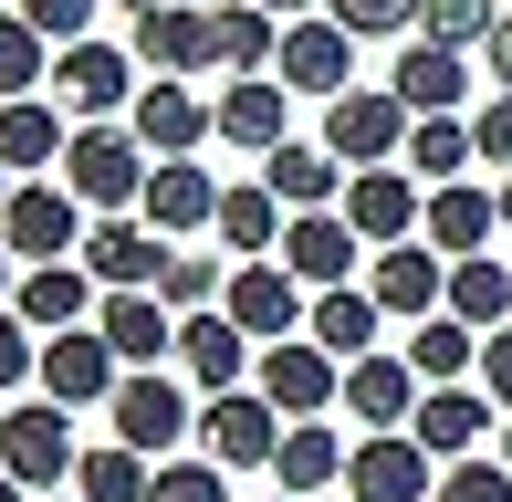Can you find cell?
Here are the masks:
<instances>
[{
	"mask_svg": "<svg viewBox=\"0 0 512 502\" xmlns=\"http://www.w3.org/2000/svg\"><path fill=\"white\" fill-rule=\"evenodd\" d=\"M147 178H157V157H147V136H136V126H74V147H63V189H74L95 220H105V210H136Z\"/></svg>",
	"mask_w": 512,
	"mask_h": 502,
	"instance_id": "6da1fadb",
	"label": "cell"
},
{
	"mask_svg": "<svg viewBox=\"0 0 512 502\" xmlns=\"http://www.w3.org/2000/svg\"><path fill=\"white\" fill-rule=\"evenodd\" d=\"M283 408L262 398V387H220V398H199V461L220 471H272L283 461Z\"/></svg>",
	"mask_w": 512,
	"mask_h": 502,
	"instance_id": "7a4b0ae2",
	"label": "cell"
},
{
	"mask_svg": "<svg viewBox=\"0 0 512 502\" xmlns=\"http://www.w3.org/2000/svg\"><path fill=\"white\" fill-rule=\"evenodd\" d=\"M74 408H53V398H11V419H0V471H11L21 492H63L74 482Z\"/></svg>",
	"mask_w": 512,
	"mask_h": 502,
	"instance_id": "3957f363",
	"label": "cell"
},
{
	"mask_svg": "<svg viewBox=\"0 0 512 502\" xmlns=\"http://www.w3.org/2000/svg\"><path fill=\"white\" fill-rule=\"evenodd\" d=\"M408 105H398V84H345L335 105H324V147L345 157V168H398L408 157Z\"/></svg>",
	"mask_w": 512,
	"mask_h": 502,
	"instance_id": "277c9868",
	"label": "cell"
},
{
	"mask_svg": "<svg viewBox=\"0 0 512 502\" xmlns=\"http://www.w3.org/2000/svg\"><path fill=\"white\" fill-rule=\"evenodd\" d=\"M53 95L74 105V126H115V116H136V53L126 42H63L53 53Z\"/></svg>",
	"mask_w": 512,
	"mask_h": 502,
	"instance_id": "5b68a950",
	"label": "cell"
},
{
	"mask_svg": "<svg viewBox=\"0 0 512 502\" xmlns=\"http://www.w3.org/2000/svg\"><path fill=\"white\" fill-rule=\"evenodd\" d=\"M0 241H11V262H74L84 251V199L63 189V178H21L11 210H0Z\"/></svg>",
	"mask_w": 512,
	"mask_h": 502,
	"instance_id": "8992f818",
	"label": "cell"
},
{
	"mask_svg": "<svg viewBox=\"0 0 512 502\" xmlns=\"http://www.w3.org/2000/svg\"><path fill=\"white\" fill-rule=\"evenodd\" d=\"M105 419H115V440H126V450H147V461H178V440L199 429V408L178 398V377H168V367H126V387L105 398Z\"/></svg>",
	"mask_w": 512,
	"mask_h": 502,
	"instance_id": "52a82bcc",
	"label": "cell"
},
{
	"mask_svg": "<svg viewBox=\"0 0 512 502\" xmlns=\"http://www.w3.org/2000/svg\"><path fill=\"white\" fill-rule=\"evenodd\" d=\"M74 262L95 272L105 293H157V283H168V231H157L147 210H105L95 231H84Z\"/></svg>",
	"mask_w": 512,
	"mask_h": 502,
	"instance_id": "ba28073f",
	"label": "cell"
},
{
	"mask_svg": "<svg viewBox=\"0 0 512 502\" xmlns=\"http://www.w3.org/2000/svg\"><path fill=\"white\" fill-rule=\"evenodd\" d=\"M272 262H283L304 293H335V283H356V272L377 262V251L356 241V220H345V210H293V220H283V251H272Z\"/></svg>",
	"mask_w": 512,
	"mask_h": 502,
	"instance_id": "9c48e42d",
	"label": "cell"
},
{
	"mask_svg": "<svg viewBox=\"0 0 512 502\" xmlns=\"http://www.w3.org/2000/svg\"><path fill=\"white\" fill-rule=\"evenodd\" d=\"M272 84H293V95H324V105H335L345 84H356V32H345L335 11H304V21H283Z\"/></svg>",
	"mask_w": 512,
	"mask_h": 502,
	"instance_id": "30bf717a",
	"label": "cell"
},
{
	"mask_svg": "<svg viewBox=\"0 0 512 502\" xmlns=\"http://www.w3.org/2000/svg\"><path fill=\"white\" fill-rule=\"evenodd\" d=\"M220 314L251 335V346H283V335H304V314H314V293L293 283L283 262H230V293H220Z\"/></svg>",
	"mask_w": 512,
	"mask_h": 502,
	"instance_id": "8fae6325",
	"label": "cell"
},
{
	"mask_svg": "<svg viewBox=\"0 0 512 502\" xmlns=\"http://www.w3.org/2000/svg\"><path fill=\"white\" fill-rule=\"evenodd\" d=\"M115 387H126V356L105 346V325L42 335V398H53V408H105Z\"/></svg>",
	"mask_w": 512,
	"mask_h": 502,
	"instance_id": "7c38bea8",
	"label": "cell"
},
{
	"mask_svg": "<svg viewBox=\"0 0 512 502\" xmlns=\"http://www.w3.org/2000/svg\"><path fill=\"white\" fill-rule=\"evenodd\" d=\"M345 502H439V461L408 440V429H366L356 471H345Z\"/></svg>",
	"mask_w": 512,
	"mask_h": 502,
	"instance_id": "4fadbf2b",
	"label": "cell"
},
{
	"mask_svg": "<svg viewBox=\"0 0 512 502\" xmlns=\"http://www.w3.org/2000/svg\"><path fill=\"white\" fill-rule=\"evenodd\" d=\"M251 387H262L283 419H324V408H345V367L314 346V335H283V346H262V377H251Z\"/></svg>",
	"mask_w": 512,
	"mask_h": 502,
	"instance_id": "5bb4252c",
	"label": "cell"
},
{
	"mask_svg": "<svg viewBox=\"0 0 512 502\" xmlns=\"http://www.w3.org/2000/svg\"><path fill=\"white\" fill-rule=\"evenodd\" d=\"M366 293H377L398 325H429V314H450V251H429V241H387L377 262H366Z\"/></svg>",
	"mask_w": 512,
	"mask_h": 502,
	"instance_id": "9a60e30c",
	"label": "cell"
},
{
	"mask_svg": "<svg viewBox=\"0 0 512 502\" xmlns=\"http://www.w3.org/2000/svg\"><path fill=\"white\" fill-rule=\"evenodd\" d=\"M126 53L147 74H209V0H136Z\"/></svg>",
	"mask_w": 512,
	"mask_h": 502,
	"instance_id": "2e32d148",
	"label": "cell"
},
{
	"mask_svg": "<svg viewBox=\"0 0 512 502\" xmlns=\"http://www.w3.org/2000/svg\"><path fill=\"white\" fill-rule=\"evenodd\" d=\"M345 471H356V440H345L335 419H293V429H283V461H272L283 502H324V492H345Z\"/></svg>",
	"mask_w": 512,
	"mask_h": 502,
	"instance_id": "e0dca14e",
	"label": "cell"
},
{
	"mask_svg": "<svg viewBox=\"0 0 512 502\" xmlns=\"http://www.w3.org/2000/svg\"><path fill=\"white\" fill-rule=\"evenodd\" d=\"M11 314L21 325H42V335H74V325H95L105 314V283L84 262H32L21 272V293H11Z\"/></svg>",
	"mask_w": 512,
	"mask_h": 502,
	"instance_id": "ac0fdd59",
	"label": "cell"
},
{
	"mask_svg": "<svg viewBox=\"0 0 512 502\" xmlns=\"http://www.w3.org/2000/svg\"><path fill=\"white\" fill-rule=\"evenodd\" d=\"M345 220H356L366 251H387V241H408L418 220H429V199H418L408 168H356V178H345Z\"/></svg>",
	"mask_w": 512,
	"mask_h": 502,
	"instance_id": "d6986e66",
	"label": "cell"
},
{
	"mask_svg": "<svg viewBox=\"0 0 512 502\" xmlns=\"http://www.w3.org/2000/svg\"><path fill=\"white\" fill-rule=\"evenodd\" d=\"M272 53H283V11H262V0H209V74H272Z\"/></svg>",
	"mask_w": 512,
	"mask_h": 502,
	"instance_id": "ffe728a7",
	"label": "cell"
},
{
	"mask_svg": "<svg viewBox=\"0 0 512 502\" xmlns=\"http://www.w3.org/2000/svg\"><path fill=\"white\" fill-rule=\"evenodd\" d=\"M481 429H492V387H429V398H418V419H408V440L429 450V461H471L481 450Z\"/></svg>",
	"mask_w": 512,
	"mask_h": 502,
	"instance_id": "44dd1931",
	"label": "cell"
},
{
	"mask_svg": "<svg viewBox=\"0 0 512 502\" xmlns=\"http://www.w3.org/2000/svg\"><path fill=\"white\" fill-rule=\"evenodd\" d=\"M387 84H398L408 116H460V105H471V63H460L450 42H418V32L398 42V74Z\"/></svg>",
	"mask_w": 512,
	"mask_h": 502,
	"instance_id": "7402d4cb",
	"label": "cell"
},
{
	"mask_svg": "<svg viewBox=\"0 0 512 502\" xmlns=\"http://www.w3.org/2000/svg\"><path fill=\"white\" fill-rule=\"evenodd\" d=\"M418 398H429V387H418V367H408V356H387V346L345 367V419H366V429H408Z\"/></svg>",
	"mask_w": 512,
	"mask_h": 502,
	"instance_id": "603a6c76",
	"label": "cell"
},
{
	"mask_svg": "<svg viewBox=\"0 0 512 502\" xmlns=\"http://www.w3.org/2000/svg\"><path fill=\"white\" fill-rule=\"evenodd\" d=\"M136 136H147V157H189L199 136H220V116H209V95H189L178 74H157L147 95H136V116H126Z\"/></svg>",
	"mask_w": 512,
	"mask_h": 502,
	"instance_id": "cb8c5ba5",
	"label": "cell"
},
{
	"mask_svg": "<svg viewBox=\"0 0 512 502\" xmlns=\"http://www.w3.org/2000/svg\"><path fill=\"white\" fill-rule=\"evenodd\" d=\"M105 346L126 356V367H168V346H178V304L168 293H105Z\"/></svg>",
	"mask_w": 512,
	"mask_h": 502,
	"instance_id": "d4e9b609",
	"label": "cell"
},
{
	"mask_svg": "<svg viewBox=\"0 0 512 502\" xmlns=\"http://www.w3.org/2000/svg\"><path fill=\"white\" fill-rule=\"evenodd\" d=\"M136 210H147L168 241H189V231H209V220H220V178L189 168V157H157V178H147V199H136Z\"/></svg>",
	"mask_w": 512,
	"mask_h": 502,
	"instance_id": "484cf974",
	"label": "cell"
},
{
	"mask_svg": "<svg viewBox=\"0 0 512 502\" xmlns=\"http://www.w3.org/2000/svg\"><path fill=\"white\" fill-rule=\"evenodd\" d=\"M283 95H293V84H262V74L220 84V95H209V116H220V147L272 157V147H283Z\"/></svg>",
	"mask_w": 512,
	"mask_h": 502,
	"instance_id": "4316f807",
	"label": "cell"
},
{
	"mask_svg": "<svg viewBox=\"0 0 512 502\" xmlns=\"http://www.w3.org/2000/svg\"><path fill=\"white\" fill-rule=\"evenodd\" d=\"M377 325H387V304L366 283H335V293H314V314H304V335L335 367H356V356H377Z\"/></svg>",
	"mask_w": 512,
	"mask_h": 502,
	"instance_id": "83f0119b",
	"label": "cell"
},
{
	"mask_svg": "<svg viewBox=\"0 0 512 502\" xmlns=\"http://www.w3.org/2000/svg\"><path fill=\"white\" fill-rule=\"evenodd\" d=\"M63 147H74V126H63L53 95H11V105H0V168H11V178L63 168Z\"/></svg>",
	"mask_w": 512,
	"mask_h": 502,
	"instance_id": "f1b7e54d",
	"label": "cell"
},
{
	"mask_svg": "<svg viewBox=\"0 0 512 502\" xmlns=\"http://www.w3.org/2000/svg\"><path fill=\"white\" fill-rule=\"evenodd\" d=\"M283 220H293V210L272 199V178H230L209 231H220V251H241V262H272V251H283Z\"/></svg>",
	"mask_w": 512,
	"mask_h": 502,
	"instance_id": "f546056e",
	"label": "cell"
},
{
	"mask_svg": "<svg viewBox=\"0 0 512 502\" xmlns=\"http://www.w3.org/2000/svg\"><path fill=\"white\" fill-rule=\"evenodd\" d=\"M502 220V189H471V178H450V189H429V220H418V241L450 251V262H471L481 241H492Z\"/></svg>",
	"mask_w": 512,
	"mask_h": 502,
	"instance_id": "4dcf8cb0",
	"label": "cell"
},
{
	"mask_svg": "<svg viewBox=\"0 0 512 502\" xmlns=\"http://www.w3.org/2000/svg\"><path fill=\"white\" fill-rule=\"evenodd\" d=\"M178 356H189L199 398H220V387H241V356H251V335L230 325L220 304H209V314H178Z\"/></svg>",
	"mask_w": 512,
	"mask_h": 502,
	"instance_id": "1f68e13d",
	"label": "cell"
},
{
	"mask_svg": "<svg viewBox=\"0 0 512 502\" xmlns=\"http://www.w3.org/2000/svg\"><path fill=\"white\" fill-rule=\"evenodd\" d=\"M262 178H272V199H283V210H324V199H335L356 168H345L335 147H293V136H283V147L262 157Z\"/></svg>",
	"mask_w": 512,
	"mask_h": 502,
	"instance_id": "d6a6232c",
	"label": "cell"
},
{
	"mask_svg": "<svg viewBox=\"0 0 512 502\" xmlns=\"http://www.w3.org/2000/svg\"><path fill=\"white\" fill-rule=\"evenodd\" d=\"M408 367H418V387H460V377H481V325H460V314L408 325Z\"/></svg>",
	"mask_w": 512,
	"mask_h": 502,
	"instance_id": "836d02e7",
	"label": "cell"
},
{
	"mask_svg": "<svg viewBox=\"0 0 512 502\" xmlns=\"http://www.w3.org/2000/svg\"><path fill=\"white\" fill-rule=\"evenodd\" d=\"M460 168H481L471 116H418V126H408V178H418V189H450Z\"/></svg>",
	"mask_w": 512,
	"mask_h": 502,
	"instance_id": "e575fe53",
	"label": "cell"
},
{
	"mask_svg": "<svg viewBox=\"0 0 512 502\" xmlns=\"http://www.w3.org/2000/svg\"><path fill=\"white\" fill-rule=\"evenodd\" d=\"M147 492H157V461L126 450V440H105V450L74 461V502H147Z\"/></svg>",
	"mask_w": 512,
	"mask_h": 502,
	"instance_id": "d590c367",
	"label": "cell"
},
{
	"mask_svg": "<svg viewBox=\"0 0 512 502\" xmlns=\"http://www.w3.org/2000/svg\"><path fill=\"white\" fill-rule=\"evenodd\" d=\"M450 314H460V325H481V335H502V325H512V272L492 262V251L450 262Z\"/></svg>",
	"mask_w": 512,
	"mask_h": 502,
	"instance_id": "8d00e7d4",
	"label": "cell"
},
{
	"mask_svg": "<svg viewBox=\"0 0 512 502\" xmlns=\"http://www.w3.org/2000/svg\"><path fill=\"white\" fill-rule=\"evenodd\" d=\"M42 84H53V42H42L21 11H0V105H11V95H42Z\"/></svg>",
	"mask_w": 512,
	"mask_h": 502,
	"instance_id": "74e56055",
	"label": "cell"
},
{
	"mask_svg": "<svg viewBox=\"0 0 512 502\" xmlns=\"http://www.w3.org/2000/svg\"><path fill=\"white\" fill-rule=\"evenodd\" d=\"M157 293H168L178 314H209L230 293V262H220V251H168V283H157Z\"/></svg>",
	"mask_w": 512,
	"mask_h": 502,
	"instance_id": "f35d334b",
	"label": "cell"
},
{
	"mask_svg": "<svg viewBox=\"0 0 512 502\" xmlns=\"http://www.w3.org/2000/svg\"><path fill=\"white\" fill-rule=\"evenodd\" d=\"M492 32H502L492 0H429V11H418V42H450V53H471V42H492Z\"/></svg>",
	"mask_w": 512,
	"mask_h": 502,
	"instance_id": "ab89813d",
	"label": "cell"
},
{
	"mask_svg": "<svg viewBox=\"0 0 512 502\" xmlns=\"http://www.w3.org/2000/svg\"><path fill=\"white\" fill-rule=\"evenodd\" d=\"M324 11H335L345 32H356V42H408L429 0H324Z\"/></svg>",
	"mask_w": 512,
	"mask_h": 502,
	"instance_id": "60d3db41",
	"label": "cell"
},
{
	"mask_svg": "<svg viewBox=\"0 0 512 502\" xmlns=\"http://www.w3.org/2000/svg\"><path fill=\"white\" fill-rule=\"evenodd\" d=\"M21 387H42V325L0 304V398H21Z\"/></svg>",
	"mask_w": 512,
	"mask_h": 502,
	"instance_id": "b9f144b4",
	"label": "cell"
},
{
	"mask_svg": "<svg viewBox=\"0 0 512 502\" xmlns=\"http://www.w3.org/2000/svg\"><path fill=\"white\" fill-rule=\"evenodd\" d=\"M439 502H512V461H502V450H492V461H481V450L450 461V471H439Z\"/></svg>",
	"mask_w": 512,
	"mask_h": 502,
	"instance_id": "7bdbcfd3",
	"label": "cell"
},
{
	"mask_svg": "<svg viewBox=\"0 0 512 502\" xmlns=\"http://www.w3.org/2000/svg\"><path fill=\"white\" fill-rule=\"evenodd\" d=\"M147 502H230V471L220 461H157V492Z\"/></svg>",
	"mask_w": 512,
	"mask_h": 502,
	"instance_id": "ee69618b",
	"label": "cell"
},
{
	"mask_svg": "<svg viewBox=\"0 0 512 502\" xmlns=\"http://www.w3.org/2000/svg\"><path fill=\"white\" fill-rule=\"evenodd\" d=\"M11 11L32 21V32L53 42V53H63V42H95V32H84V21H95V0H11Z\"/></svg>",
	"mask_w": 512,
	"mask_h": 502,
	"instance_id": "f6af8a7d",
	"label": "cell"
},
{
	"mask_svg": "<svg viewBox=\"0 0 512 502\" xmlns=\"http://www.w3.org/2000/svg\"><path fill=\"white\" fill-rule=\"evenodd\" d=\"M471 147H481V168H502V178H512V95L471 105Z\"/></svg>",
	"mask_w": 512,
	"mask_h": 502,
	"instance_id": "bcb514c9",
	"label": "cell"
},
{
	"mask_svg": "<svg viewBox=\"0 0 512 502\" xmlns=\"http://www.w3.org/2000/svg\"><path fill=\"white\" fill-rule=\"evenodd\" d=\"M481 387H492V408L512 419V325H502V335H481Z\"/></svg>",
	"mask_w": 512,
	"mask_h": 502,
	"instance_id": "7dc6e473",
	"label": "cell"
},
{
	"mask_svg": "<svg viewBox=\"0 0 512 502\" xmlns=\"http://www.w3.org/2000/svg\"><path fill=\"white\" fill-rule=\"evenodd\" d=\"M492 95H512V11H502V32H492Z\"/></svg>",
	"mask_w": 512,
	"mask_h": 502,
	"instance_id": "c3c4849f",
	"label": "cell"
},
{
	"mask_svg": "<svg viewBox=\"0 0 512 502\" xmlns=\"http://www.w3.org/2000/svg\"><path fill=\"white\" fill-rule=\"evenodd\" d=\"M11 293H21V283H11V241H0V304H11Z\"/></svg>",
	"mask_w": 512,
	"mask_h": 502,
	"instance_id": "681fc988",
	"label": "cell"
},
{
	"mask_svg": "<svg viewBox=\"0 0 512 502\" xmlns=\"http://www.w3.org/2000/svg\"><path fill=\"white\" fill-rule=\"evenodd\" d=\"M262 11H283V21H304V11H314V0H262Z\"/></svg>",
	"mask_w": 512,
	"mask_h": 502,
	"instance_id": "f907efd6",
	"label": "cell"
},
{
	"mask_svg": "<svg viewBox=\"0 0 512 502\" xmlns=\"http://www.w3.org/2000/svg\"><path fill=\"white\" fill-rule=\"evenodd\" d=\"M0 502H32V492H21V482H11V471H0Z\"/></svg>",
	"mask_w": 512,
	"mask_h": 502,
	"instance_id": "816d5d0a",
	"label": "cell"
},
{
	"mask_svg": "<svg viewBox=\"0 0 512 502\" xmlns=\"http://www.w3.org/2000/svg\"><path fill=\"white\" fill-rule=\"evenodd\" d=\"M11 189H21V178H11V168H0V210H11Z\"/></svg>",
	"mask_w": 512,
	"mask_h": 502,
	"instance_id": "f5cc1de1",
	"label": "cell"
},
{
	"mask_svg": "<svg viewBox=\"0 0 512 502\" xmlns=\"http://www.w3.org/2000/svg\"><path fill=\"white\" fill-rule=\"evenodd\" d=\"M502 231H512V178H502Z\"/></svg>",
	"mask_w": 512,
	"mask_h": 502,
	"instance_id": "db71d44e",
	"label": "cell"
},
{
	"mask_svg": "<svg viewBox=\"0 0 512 502\" xmlns=\"http://www.w3.org/2000/svg\"><path fill=\"white\" fill-rule=\"evenodd\" d=\"M492 450H502V461H512V419H502V440H492Z\"/></svg>",
	"mask_w": 512,
	"mask_h": 502,
	"instance_id": "11a10c76",
	"label": "cell"
},
{
	"mask_svg": "<svg viewBox=\"0 0 512 502\" xmlns=\"http://www.w3.org/2000/svg\"><path fill=\"white\" fill-rule=\"evenodd\" d=\"M0 419H11V398H0Z\"/></svg>",
	"mask_w": 512,
	"mask_h": 502,
	"instance_id": "9f6ffc18",
	"label": "cell"
}]
</instances>
